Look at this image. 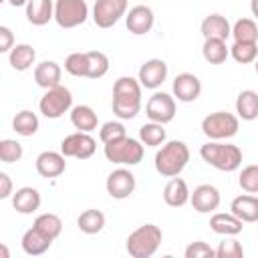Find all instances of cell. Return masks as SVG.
I'll use <instances>...</instances> for the list:
<instances>
[{
  "mask_svg": "<svg viewBox=\"0 0 258 258\" xmlns=\"http://www.w3.org/2000/svg\"><path fill=\"white\" fill-rule=\"evenodd\" d=\"M14 48V34L8 26H0V52H10Z\"/></svg>",
  "mask_w": 258,
  "mask_h": 258,
  "instance_id": "obj_43",
  "label": "cell"
},
{
  "mask_svg": "<svg viewBox=\"0 0 258 258\" xmlns=\"http://www.w3.org/2000/svg\"><path fill=\"white\" fill-rule=\"evenodd\" d=\"M189 161V149L183 141L173 139L161 145V149L155 153L153 163H155V171L163 177H175L183 171V167Z\"/></svg>",
  "mask_w": 258,
  "mask_h": 258,
  "instance_id": "obj_2",
  "label": "cell"
},
{
  "mask_svg": "<svg viewBox=\"0 0 258 258\" xmlns=\"http://www.w3.org/2000/svg\"><path fill=\"white\" fill-rule=\"evenodd\" d=\"M107 161L117 165H137L143 159V143L133 137H123L119 141L107 143L103 149Z\"/></svg>",
  "mask_w": 258,
  "mask_h": 258,
  "instance_id": "obj_6",
  "label": "cell"
},
{
  "mask_svg": "<svg viewBox=\"0 0 258 258\" xmlns=\"http://www.w3.org/2000/svg\"><path fill=\"white\" fill-rule=\"evenodd\" d=\"M127 14V0H95L93 20L99 28H111Z\"/></svg>",
  "mask_w": 258,
  "mask_h": 258,
  "instance_id": "obj_11",
  "label": "cell"
},
{
  "mask_svg": "<svg viewBox=\"0 0 258 258\" xmlns=\"http://www.w3.org/2000/svg\"><path fill=\"white\" fill-rule=\"evenodd\" d=\"M137 79L141 83V87L145 89H159L163 85V81L167 79V62L161 58H149L139 67Z\"/></svg>",
  "mask_w": 258,
  "mask_h": 258,
  "instance_id": "obj_13",
  "label": "cell"
},
{
  "mask_svg": "<svg viewBox=\"0 0 258 258\" xmlns=\"http://www.w3.org/2000/svg\"><path fill=\"white\" fill-rule=\"evenodd\" d=\"M173 97L181 103H194L202 93V83L194 73H179L171 85Z\"/></svg>",
  "mask_w": 258,
  "mask_h": 258,
  "instance_id": "obj_15",
  "label": "cell"
},
{
  "mask_svg": "<svg viewBox=\"0 0 258 258\" xmlns=\"http://www.w3.org/2000/svg\"><path fill=\"white\" fill-rule=\"evenodd\" d=\"M36 171L40 177H58L60 173H64L67 169V161H64V155L60 151H42L38 157H36Z\"/></svg>",
  "mask_w": 258,
  "mask_h": 258,
  "instance_id": "obj_17",
  "label": "cell"
},
{
  "mask_svg": "<svg viewBox=\"0 0 258 258\" xmlns=\"http://www.w3.org/2000/svg\"><path fill=\"white\" fill-rule=\"evenodd\" d=\"M89 18V6L85 0H54V22L60 28L81 26Z\"/></svg>",
  "mask_w": 258,
  "mask_h": 258,
  "instance_id": "obj_8",
  "label": "cell"
},
{
  "mask_svg": "<svg viewBox=\"0 0 258 258\" xmlns=\"http://www.w3.org/2000/svg\"><path fill=\"white\" fill-rule=\"evenodd\" d=\"M202 54L210 64H222L228 54L230 48L226 46V40H218V38H206L204 46H202Z\"/></svg>",
  "mask_w": 258,
  "mask_h": 258,
  "instance_id": "obj_31",
  "label": "cell"
},
{
  "mask_svg": "<svg viewBox=\"0 0 258 258\" xmlns=\"http://www.w3.org/2000/svg\"><path fill=\"white\" fill-rule=\"evenodd\" d=\"M234 42H258V26L252 18H238L232 26Z\"/></svg>",
  "mask_w": 258,
  "mask_h": 258,
  "instance_id": "obj_34",
  "label": "cell"
},
{
  "mask_svg": "<svg viewBox=\"0 0 258 258\" xmlns=\"http://www.w3.org/2000/svg\"><path fill=\"white\" fill-rule=\"evenodd\" d=\"M254 71H256V75H258V58L254 60Z\"/></svg>",
  "mask_w": 258,
  "mask_h": 258,
  "instance_id": "obj_48",
  "label": "cell"
},
{
  "mask_svg": "<svg viewBox=\"0 0 258 258\" xmlns=\"http://www.w3.org/2000/svg\"><path fill=\"white\" fill-rule=\"evenodd\" d=\"M189 202H191V206H194L196 212L210 214V212H216L220 208L222 198H220L218 187H214L210 183H202V185H198L194 189V194L189 196Z\"/></svg>",
  "mask_w": 258,
  "mask_h": 258,
  "instance_id": "obj_16",
  "label": "cell"
},
{
  "mask_svg": "<svg viewBox=\"0 0 258 258\" xmlns=\"http://www.w3.org/2000/svg\"><path fill=\"white\" fill-rule=\"evenodd\" d=\"M60 77H62L60 64L54 62V60H42V62H38L34 67V81L44 91L60 85Z\"/></svg>",
  "mask_w": 258,
  "mask_h": 258,
  "instance_id": "obj_20",
  "label": "cell"
},
{
  "mask_svg": "<svg viewBox=\"0 0 258 258\" xmlns=\"http://www.w3.org/2000/svg\"><path fill=\"white\" fill-rule=\"evenodd\" d=\"M161 240H163V232L159 226L143 224L127 236L125 248H127L129 256H133V258H151L157 252Z\"/></svg>",
  "mask_w": 258,
  "mask_h": 258,
  "instance_id": "obj_4",
  "label": "cell"
},
{
  "mask_svg": "<svg viewBox=\"0 0 258 258\" xmlns=\"http://www.w3.org/2000/svg\"><path fill=\"white\" fill-rule=\"evenodd\" d=\"M244 222L238 218V216H234L232 212L230 214H224V212H218V214H214L212 218H210V228H212V232H216V234H220V236H238L240 232H242V226Z\"/></svg>",
  "mask_w": 258,
  "mask_h": 258,
  "instance_id": "obj_23",
  "label": "cell"
},
{
  "mask_svg": "<svg viewBox=\"0 0 258 258\" xmlns=\"http://www.w3.org/2000/svg\"><path fill=\"white\" fill-rule=\"evenodd\" d=\"M240 129V117L226 111L210 113L202 119V133L210 141H224L238 133Z\"/></svg>",
  "mask_w": 258,
  "mask_h": 258,
  "instance_id": "obj_5",
  "label": "cell"
},
{
  "mask_svg": "<svg viewBox=\"0 0 258 258\" xmlns=\"http://www.w3.org/2000/svg\"><path fill=\"white\" fill-rule=\"evenodd\" d=\"M0 252H2V258H8V248L4 244H0Z\"/></svg>",
  "mask_w": 258,
  "mask_h": 258,
  "instance_id": "obj_47",
  "label": "cell"
},
{
  "mask_svg": "<svg viewBox=\"0 0 258 258\" xmlns=\"http://www.w3.org/2000/svg\"><path fill=\"white\" fill-rule=\"evenodd\" d=\"M202 34H204V40L206 38H218V40H226L230 34H232V26L228 22L226 16L222 14H210L202 20Z\"/></svg>",
  "mask_w": 258,
  "mask_h": 258,
  "instance_id": "obj_22",
  "label": "cell"
},
{
  "mask_svg": "<svg viewBox=\"0 0 258 258\" xmlns=\"http://www.w3.org/2000/svg\"><path fill=\"white\" fill-rule=\"evenodd\" d=\"M127 137V131H125V125L119 123V121H107L101 125L99 129V139L107 145V143H113V141H119Z\"/></svg>",
  "mask_w": 258,
  "mask_h": 258,
  "instance_id": "obj_38",
  "label": "cell"
},
{
  "mask_svg": "<svg viewBox=\"0 0 258 258\" xmlns=\"http://www.w3.org/2000/svg\"><path fill=\"white\" fill-rule=\"evenodd\" d=\"M153 22H155V14L149 6L145 4H137L133 6L127 14H125V26L131 34L135 36H141V34H147L151 28H153Z\"/></svg>",
  "mask_w": 258,
  "mask_h": 258,
  "instance_id": "obj_14",
  "label": "cell"
},
{
  "mask_svg": "<svg viewBox=\"0 0 258 258\" xmlns=\"http://www.w3.org/2000/svg\"><path fill=\"white\" fill-rule=\"evenodd\" d=\"M230 54L240 64H250L258 58V44L256 42H234L230 46Z\"/></svg>",
  "mask_w": 258,
  "mask_h": 258,
  "instance_id": "obj_35",
  "label": "cell"
},
{
  "mask_svg": "<svg viewBox=\"0 0 258 258\" xmlns=\"http://www.w3.org/2000/svg\"><path fill=\"white\" fill-rule=\"evenodd\" d=\"M97 151V141L85 133V131H77L67 135L60 141V153L64 157H77V159H89L93 157V153Z\"/></svg>",
  "mask_w": 258,
  "mask_h": 258,
  "instance_id": "obj_10",
  "label": "cell"
},
{
  "mask_svg": "<svg viewBox=\"0 0 258 258\" xmlns=\"http://www.w3.org/2000/svg\"><path fill=\"white\" fill-rule=\"evenodd\" d=\"M40 194L36 187H30V185H24L20 189H16L12 194V208L18 212V214H34L38 208H40Z\"/></svg>",
  "mask_w": 258,
  "mask_h": 258,
  "instance_id": "obj_18",
  "label": "cell"
},
{
  "mask_svg": "<svg viewBox=\"0 0 258 258\" xmlns=\"http://www.w3.org/2000/svg\"><path fill=\"white\" fill-rule=\"evenodd\" d=\"M12 129L22 135V137H32L36 131H38V117L36 113L28 111V109H22L14 115L12 119Z\"/></svg>",
  "mask_w": 258,
  "mask_h": 258,
  "instance_id": "obj_30",
  "label": "cell"
},
{
  "mask_svg": "<svg viewBox=\"0 0 258 258\" xmlns=\"http://www.w3.org/2000/svg\"><path fill=\"white\" fill-rule=\"evenodd\" d=\"M89 58V77L87 79H101L109 71V56L101 50H87Z\"/></svg>",
  "mask_w": 258,
  "mask_h": 258,
  "instance_id": "obj_36",
  "label": "cell"
},
{
  "mask_svg": "<svg viewBox=\"0 0 258 258\" xmlns=\"http://www.w3.org/2000/svg\"><path fill=\"white\" fill-rule=\"evenodd\" d=\"M216 258H244V248L236 238H226L216 248Z\"/></svg>",
  "mask_w": 258,
  "mask_h": 258,
  "instance_id": "obj_41",
  "label": "cell"
},
{
  "mask_svg": "<svg viewBox=\"0 0 258 258\" xmlns=\"http://www.w3.org/2000/svg\"><path fill=\"white\" fill-rule=\"evenodd\" d=\"M34 60H36V50L30 46V44H26V42H22V44H14V48L8 52V62H10V67L14 69V71H28L32 64H34Z\"/></svg>",
  "mask_w": 258,
  "mask_h": 258,
  "instance_id": "obj_27",
  "label": "cell"
},
{
  "mask_svg": "<svg viewBox=\"0 0 258 258\" xmlns=\"http://www.w3.org/2000/svg\"><path fill=\"white\" fill-rule=\"evenodd\" d=\"M38 109L40 113L46 117V119H58L62 117L67 111L73 109V95L67 87L62 85H56L52 89H46L44 95L40 97V103H38Z\"/></svg>",
  "mask_w": 258,
  "mask_h": 258,
  "instance_id": "obj_7",
  "label": "cell"
},
{
  "mask_svg": "<svg viewBox=\"0 0 258 258\" xmlns=\"http://www.w3.org/2000/svg\"><path fill=\"white\" fill-rule=\"evenodd\" d=\"M139 141L147 147H159L165 143V129L161 123L149 121L139 127Z\"/></svg>",
  "mask_w": 258,
  "mask_h": 258,
  "instance_id": "obj_32",
  "label": "cell"
},
{
  "mask_svg": "<svg viewBox=\"0 0 258 258\" xmlns=\"http://www.w3.org/2000/svg\"><path fill=\"white\" fill-rule=\"evenodd\" d=\"M77 226H79V230L83 234H89V236L99 234L105 228V214L101 210H93V208L91 210H85L77 218Z\"/></svg>",
  "mask_w": 258,
  "mask_h": 258,
  "instance_id": "obj_29",
  "label": "cell"
},
{
  "mask_svg": "<svg viewBox=\"0 0 258 258\" xmlns=\"http://www.w3.org/2000/svg\"><path fill=\"white\" fill-rule=\"evenodd\" d=\"M189 196H191V191H189L185 179H181V177H177V175L171 177V179L165 183V187H163V202H165L167 206H171V208H181V206H185V204L189 202Z\"/></svg>",
  "mask_w": 258,
  "mask_h": 258,
  "instance_id": "obj_19",
  "label": "cell"
},
{
  "mask_svg": "<svg viewBox=\"0 0 258 258\" xmlns=\"http://www.w3.org/2000/svg\"><path fill=\"white\" fill-rule=\"evenodd\" d=\"M183 256H185V258H216V250H214L210 244L198 240V242H191V244L185 248Z\"/></svg>",
  "mask_w": 258,
  "mask_h": 258,
  "instance_id": "obj_42",
  "label": "cell"
},
{
  "mask_svg": "<svg viewBox=\"0 0 258 258\" xmlns=\"http://www.w3.org/2000/svg\"><path fill=\"white\" fill-rule=\"evenodd\" d=\"M22 145L16 139H2L0 141V159L4 163H16L22 159Z\"/></svg>",
  "mask_w": 258,
  "mask_h": 258,
  "instance_id": "obj_39",
  "label": "cell"
},
{
  "mask_svg": "<svg viewBox=\"0 0 258 258\" xmlns=\"http://www.w3.org/2000/svg\"><path fill=\"white\" fill-rule=\"evenodd\" d=\"M32 226H34L36 230H40V232H42L46 238H50V240H56V238L60 236V232H62V220H60L56 214H50V212L36 216V220H34Z\"/></svg>",
  "mask_w": 258,
  "mask_h": 258,
  "instance_id": "obj_33",
  "label": "cell"
},
{
  "mask_svg": "<svg viewBox=\"0 0 258 258\" xmlns=\"http://www.w3.org/2000/svg\"><path fill=\"white\" fill-rule=\"evenodd\" d=\"M236 113L242 121H254L258 117V93L256 91H242L236 97Z\"/></svg>",
  "mask_w": 258,
  "mask_h": 258,
  "instance_id": "obj_28",
  "label": "cell"
},
{
  "mask_svg": "<svg viewBox=\"0 0 258 258\" xmlns=\"http://www.w3.org/2000/svg\"><path fill=\"white\" fill-rule=\"evenodd\" d=\"M6 2H8L10 6H14V8H16V6H26V4H28V0H6Z\"/></svg>",
  "mask_w": 258,
  "mask_h": 258,
  "instance_id": "obj_46",
  "label": "cell"
},
{
  "mask_svg": "<svg viewBox=\"0 0 258 258\" xmlns=\"http://www.w3.org/2000/svg\"><path fill=\"white\" fill-rule=\"evenodd\" d=\"M250 10H252V16L258 18V0H250Z\"/></svg>",
  "mask_w": 258,
  "mask_h": 258,
  "instance_id": "obj_45",
  "label": "cell"
},
{
  "mask_svg": "<svg viewBox=\"0 0 258 258\" xmlns=\"http://www.w3.org/2000/svg\"><path fill=\"white\" fill-rule=\"evenodd\" d=\"M71 123L77 131H85V133H91L97 129L99 125V117L97 113L89 107V105H77L71 109Z\"/></svg>",
  "mask_w": 258,
  "mask_h": 258,
  "instance_id": "obj_26",
  "label": "cell"
},
{
  "mask_svg": "<svg viewBox=\"0 0 258 258\" xmlns=\"http://www.w3.org/2000/svg\"><path fill=\"white\" fill-rule=\"evenodd\" d=\"M105 187H107V194H109L113 200H127V198L135 191L137 181H135V175H133L129 169L119 167V169H113V171L107 175Z\"/></svg>",
  "mask_w": 258,
  "mask_h": 258,
  "instance_id": "obj_12",
  "label": "cell"
},
{
  "mask_svg": "<svg viewBox=\"0 0 258 258\" xmlns=\"http://www.w3.org/2000/svg\"><path fill=\"white\" fill-rule=\"evenodd\" d=\"M230 210L234 216H238L242 222H258V198L256 196H250V194H244V196H238L232 200L230 204Z\"/></svg>",
  "mask_w": 258,
  "mask_h": 258,
  "instance_id": "obj_24",
  "label": "cell"
},
{
  "mask_svg": "<svg viewBox=\"0 0 258 258\" xmlns=\"http://www.w3.org/2000/svg\"><path fill=\"white\" fill-rule=\"evenodd\" d=\"M113 113L119 119H135L141 111V83L133 77H119L113 85Z\"/></svg>",
  "mask_w": 258,
  "mask_h": 258,
  "instance_id": "obj_1",
  "label": "cell"
},
{
  "mask_svg": "<svg viewBox=\"0 0 258 258\" xmlns=\"http://www.w3.org/2000/svg\"><path fill=\"white\" fill-rule=\"evenodd\" d=\"M52 18H54V2L52 0H28L26 20L32 26H44Z\"/></svg>",
  "mask_w": 258,
  "mask_h": 258,
  "instance_id": "obj_21",
  "label": "cell"
},
{
  "mask_svg": "<svg viewBox=\"0 0 258 258\" xmlns=\"http://www.w3.org/2000/svg\"><path fill=\"white\" fill-rule=\"evenodd\" d=\"M145 115L149 121H155L161 125L171 123L175 117V99L169 93L155 91L145 105Z\"/></svg>",
  "mask_w": 258,
  "mask_h": 258,
  "instance_id": "obj_9",
  "label": "cell"
},
{
  "mask_svg": "<svg viewBox=\"0 0 258 258\" xmlns=\"http://www.w3.org/2000/svg\"><path fill=\"white\" fill-rule=\"evenodd\" d=\"M12 194V179L6 171H0V198L6 200Z\"/></svg>",
  "mask_w": 258,
  "mask_h": 258,
  "instance_id": "obj_44",
  "label": "cell"
},
{
  "mask_svg": "<svg viewBox=\"0 0 258 258\" xmlns=\"http://www.w3.org/2000/svg\"><path fill=\"white\" fill-rule=\"evenodd\" d=\"M64 71L73 77H89V58L87 52H71L64 58Z\"/></svg>",
  "mask_w": 258,
  "mask_h": 258,
  "instance_id": "obj_37",
  "label": "cell"
},
{
  "mask_svg": "<svg viewBox=\"0 0 258 258\" xmlns=\"http://www.w3.org/2000/svg\"><path fill=\"white\" fill-rule=\"evenodd\" d=\"M50 244H52V240L46 238V236H44L40 230H36L34 226L28 228V230L22 234V240H20V246H22V250H24L28 256H40V254H44V252L50 248Z\"/></svg>",
  "mask_w": 258,
  "mask_h": 258,
  "instance_id": "obj_25",
  "label": "cell"
},
{
  "mask_svg": "<svg viewBox=\"0 0 258 258\" xmlns=\"http://www.w3.org/2000/svg\"><path fill=\"white\" fill-rule=\"evenodd\" d=\"M202 159L218 171H236L242 165V151L238 145L224 141H208L200 147Z\"/></svg>",
  "mask_w": 258,
  "mask_h": 258,
  "instance_id": "obj_3",
  "label": "cell"
},
{
  "mask_svg": "<svg viewBox=\"0 0 258 258\" xmlns=\"http://www.w3.org/2000/svg\"><path fill=\"white\" fill-rule=\"evenodd\" d=\"M238 183H240V187H242L246 194H258V165H256V163L246 165V167L240 171Z\"/></svg>",
  "mask_w": 258,
  "mask_h": 258,
  "instance_id": "obj_40",
  "label": "cell"
}]
</instances>
